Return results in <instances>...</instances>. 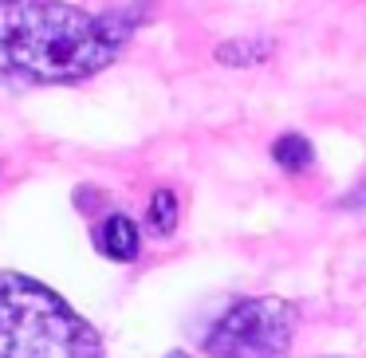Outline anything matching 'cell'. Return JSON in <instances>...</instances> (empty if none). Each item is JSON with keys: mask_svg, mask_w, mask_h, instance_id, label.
Returning a JSON list of instances; mask_svg holds the SVG:
<instances>
[{"mask_svg": "<svg viewBox=\"0 0 366 358\" xmlns=\"http://www.w3.org/2000/svg\"><path fill=\"white\" fill-rule=\"evenodd\" d=\"M130 20L91 16L64 0H0V79L75 83L114 64Z\"/></svg>", "mask_w": 366, "mask_h": 358, "instance_id": "cell-1", "label": "cell"}, {"mask_svg": "<svg viewBox=\"0 0 366 358\" xmlns=\"http://www.w3.org/2000/svg\"><path fill=\"white\" fill-rule=\"evenodd\" d=\"M0 358H103V339L48 284L0 272Z\"/></svg>", "mask_w": 366, "mask_h": 358, "instance_id": "cell-2", "label": "cell"}, {"mask_svg": "<svg viewBox=\"0 0 366 358\" xmlns=\"http://www.w3.org/2000/svg\"><path fill=\"white\" fill-rule=\"evenodd\" d=\"M295 307L276 295L240 299L205 334L209 358H284L295 334Z\"/></svg>", "mask_w": 366, "mask_h": 358, "instance_id": "cell-3", "label": "cell"}, {"mask_svg": "<svg viewBox=\"0 0 366 358\" xmlns=\"http://www.w3.org/2000/svg\"><path fill=\"white\" fill-rule=\"evenodd\" d=\"M95 248L107 256V260H119V264L138 260V252H142L138 224L130 221L127 213H111V217H107V221L95 229Z\"/></svg>", "mask_w": 366, "mask_h": 358, "instance_id": "cell-4", "label": "cell"}, {"mask_svg": "<svg viewBox=\"0 0 366 358\" xmlns=\"http://www.w3.org/2000/svg\"><path fill=\"white\" fill-rule=\"evenodd\" d=\"M272 51H276L272 40H224V44H217L213 59L224 67H256L264 59H272Z\"/></svg>", "mask_w": 366, "mask_h": 358, "instance_id": "cell-5", "label": "cell"}, {"mask_svg": "<svg viewBox=\"0 0 366 358\" xmlns=\"http://www.w3.org/2000/svg\"><path fill=\"white\" fill-rule=\"evenodd\" d=\"M272 161H276L284 174H303V169H311V161H315V146L303 134H280L276 142H272Z\"/></svg>", "mask_w": 366, "mask_h": 358, "instance_id": "cell-6", "label": "cell"}, {"mask_svg": "<svg viewBox=\"0 0 366 358\" xmlns=\"http://www.w3.org/2000/svg\"><path fill=\"white\" fill-rule=\"evenodd\" d=\"M146 221H150V229L158 232V237H169V232L177 229V197H174V189H158V193H154Z\"/></svg>", "mask_w": 366, "mask_h": 358, "instance_id": "cell-7", "label": "cell"}, {"mask_svg": "<svg viewBox=\"0 0 366 358\" xmlns=\"http://www.w3.org/2000/svg\"><path fill=\"white\" fill-rule=\"evenodd\" d=\"M166 358H189V354H185V350H169Z\"/></svg>", "mask_w": 366, "mask_h": 358, "instance_id": "cell-8", "label": "cell"}]
</instances>
